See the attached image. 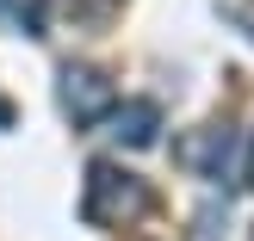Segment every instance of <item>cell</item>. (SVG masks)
I'll use <instances>...</instances> for the list:
<instances>
[{
	"label": "cell",
	"mask_w": 254,
	"mask_h": 241,
	"mask_svg": "<svg viewBox=\"0 0 254 241\" xmlns=\"http://www.w3.org/2000/svg\"><path fill=\"white\" fill-rule=\"evenodd\" d=\"M149 210V186L136 173H124L118 161H93L87 167V192H81V217L93 229H112V223H130Z\"/></svg>",
	"instance_id": "obj_1"
},
{
	"label": "cell",
	"mask_w": 254,
	"mask_h": 241,
	"mask_svg": "<svg viewBox=\"0 0 254 241\" xmlns=\"http://www.w3.org/2000/svg\"><path fill=\"white\" fill-rule=\"evenodd\" d=\"M112 105H118V87H112L106 68H93V62H68V68H62V111H68L74 124L112 118Z\"/></svg>",
	"instance_id": "obj_2"
},
{
	"label": "cell",
	"mask_w": 254,
	"mask_h": 241,
	"mask_svg": "<svg viewBox=\"0 0 254 241\" xmlns=\"http://www.w3.org/2000/svg\"><path fill=\"white\" fill-rule=\"evenodd\" d=\"M174 155H180V167H192L198 180H223V167H230V130H223V124H205V130H192Z\"/></svg>",
	"instance_id": "obj_3"
},
{
	"label": "cell",
	"mask_w": 254,
	"mask_h": 241,
	"mask_svg": "<svg viewBox=\"0 0 254 241\" xmlns=\"http://www.w3.org/2000/svg\"><path fill=\"white\" fill-rule=\"evenodd\" d=\"M112 136H118L124 148H155L161 105H155V99H124V105H112Z\"/></svg>",
	"instance_id": "obj_4"
},
{
	"label": "cell",
	"mask_w": 254,
	"mask_h": 241,
	"mask_svg": "<svg viewBox=\"0 0 254 241\" xmlns=\"http://www.w3.org/2000/svg\"><path fill=\"white\" fill-rule=\"evenodd\" d=\"M0 12H6L25 37H44V6H37V0H0Z\"/></svg>",
	"instance_id": "obj_5"
},
{
	"label": "cell",
	"mask_w": 254,
	"mask_h": 241,
	"mask_svg": "<svg viewBox=\"0 0 254 241\" xmlns=\"http://www.w3.org/2000/svg\"><path fill=\"white\" fill-rule=\"evenodd\" d=\"M248 180H254V148H248Z\"/></svg>",
	"instance_id": "obj_6"
}]
</instances>
